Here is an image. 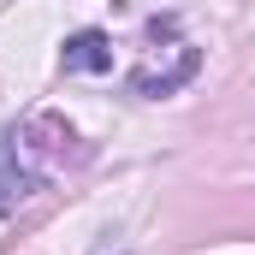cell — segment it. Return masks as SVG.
<instances>
[{"label": "cell", "instance_id": "3957f363", "mask_svg": "<svg viewBox=\"0 0 255 255\" xmlns=\"http://www.w3.org/2000/svg\"><path fill=\"white\" fill-rule=\"evenodd\" d=\"M60 65L65 71H89V77L113 71V42H107V30H77V36H65Z\"/></svg>", "mask_w": 255, "mask_h": 255}, {"label": "cell", "instance_id": "7a4b0ae2", "mask_svg": "<svg viewBox=\"0 0 255 255\" xmlns=\"http://www.w3.org/2000/svg\"><path fill=\"white\" fill-rule=\"evenodd\" d=\"M36 184H42V172H36V160L24 154L18 130H0V214H6V208H18Z\"/></svg>", "mask_w": 255, "mask_h": 255}, {"label": "cell", "instance_id": "6da1fadb", "mask_svg": "<svg viewBox=\"0 0 255 255\" xmlns=\"http://www.w3.org/2000/svg\"><path fill=\"white\" fill-rule=\"evenodd\" d=\"M196 71H202V54H196L190 42H172V54L160 60V54H148V60L130 71V89L136 95H172V89H184Z\"/></svg>", "mask_w": 255, "mask_h": 255}]
</instances>
